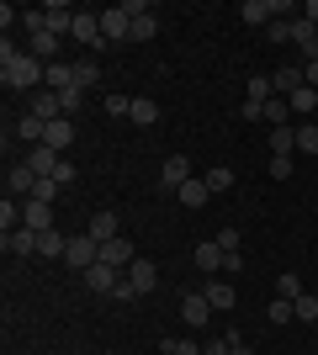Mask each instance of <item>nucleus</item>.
Wrapping results in <instances>:
<instances>
[{
	"label": "nucleus",
	"mask_w": 318,
	"mask_h": 355,
	"mask_svg": "<svg viewBox=\"0 0 318 355\" xmlns=\"http://www.w3.org/2000/svg\"><path fill=\"white\" fill-rule=\"evenodd\" d=\"M43 74H48V64H37L27 48H11V37L0 43V80H6V90H37Z\"/></svg>",
	"instance_id": "obj_1"
},
{
	"label": "nucleus",
	"mask_w": 318,
	"mask_h": 355,
	"mask_svg": "<svg viewBox=\"0 0 318 355\" xmlns=\"http://www.w3.org/2000/svg\"><path fill=\"white\" fill-rule=\"evenodd\" d=\"M101 37L106 43H133V11H127V6H106L101 11Z\"/></svg>",
	"instance_id": "obj_2"
},
{
	"label": "nucleus",
	"mask_w": 318,
	"mask_h": 355,
	"mask_svg": "<svg viewBox=\"0 0 318 355\" xmlns=\"http://www.w3.org/2000/svg\"><path fill=\"white\" fill-rule=\"evenodd\" d=\"M96 260H101V244H96L91 234H75V239H69V250H64V266H75V270H91Z\"/></svg>",
	"instance_id": "obj_3"
},
{
	"label": "nucleus",
	"mask_w": 318,
	"mask_h": 355,
	"mask_svg": "<svg viewBox=\"0 0 318 355\" xmlns=\"http://www.w3.org/2000/svg\"><path fill=\"white\" fill-rule=\"evenodd\" d=\"M27 53L37 64H64V37H59V32H32V37H27Z\"/></svg>",
	"instance_id": "obj_4"
},
{
	"label": "nucleus",
	"mask_w": 318,
	"mask_h": 355,
	"mask_svg": "<svg viewBox=\"0 0 318 355\" xmlns=\"http://www.w3.org/2000/svg\"><path fill=\"white\" fill-rule=\"evenodd\" d=\"M69 37L101 53V48H106V37H101V11H80V16H75V32H69Z\"/></svg>",
	"instance_id": "obj_5"
},
{
	"label": "nucleus",
	"mask_w": 318,
	"mask_h": 355,
	"mask_svg": "<svg viewBox=\"0 0 318 355\" xmlns=\"http://www.w3.org/2000/svg\"><path fill=\"white\" fill-rule=\"evenodd\" d=\"M37 191V175H32V164L21 159V164H11L6 170V196H32Z\"/></svg>",
	"instance_id": "obj_6"
},
{
	"label": "nucleus",
	"mask_w": 318,
	"mask_h": 355,
	"mask_svg": "<svg viewBox=\"0 0 318 355\" xmlns=\"http://www.w3.org/2000/svg\"><path fill=\"white\" fill-rule=\"evenodd\" d=\"M122 276H127V282L138 286V297H149L154 286H159V266H154V260H133V266L122 270Z\"/></svg>",
	"instance_id": "obj_7"
},
{
	"label": "nucleus",
	"mask_w": 318,
	"mask_h": 355,
	"mask_svg": "<svg viewBox=\"0 0 318 355\" xmlns=\"http://www.w3.org/2000/svg\"><path fill=\"white\" fill-rule=\"evenodd\" d=\"M117 282H122V270H112V266H101V260H96L91 270H85V286H91L96 297H112L117 292Z\"/></svg>",
	"instance_id": "obj_8"
},
{
	"label": "nucleus",
	"mask_w": 318,
	"mask_h": 355,
	"mask_svg": "<svg viewBox=\"0 0 318 355\" xmlns=\"http://www.w3.org/2000/svg\"><path fill=\"white\" fill-rule=\"evenodd\" d=\"M271 85H276V96H297V90L308 85V74H303V64H281V69L271 74Z\"/></svg>",
	"instance_id": "obj_9"
},
{
	"label": "nucleus",
	"mask_w": 318,
	"mask_h": 355,
	"mask_svg": "<svg viewBox=\"0 0 318 355\" xmlns=\"http://www.w3.org/2000/svg\"><path fill=\"white\" fill-rule=\"evenodd\" d=\"M186 180H191V164H186V154H170V159L159 164V186H170V191H181Z\"/></svg>",
	"instance_id": "obj_10"
},
{
	"label": "nucleus",
	"mask_w": 318,
	"mask_h": 355,
	"mask_svg": "<svg viewBox=\"0 0 318 355\" xmlns=\"http://www.w3.org/2000/svg\"><path fill=\"white\" fill-rule=\"evenodd\" d=\"M43 16H48V32H59V37H69L75 32V6H64V0H53V6H43Z\"/></svg>",
	"instance_id": "obj_11"
},
{
	"label": "nucleus",
	"mask_w": 318,
	"mask_h": 355,
	"mask_svg": "<svg viewBox=\"0 0 318 355\" xmlns=\"http://www.w3.org/2000/svg\"><path fill=\"white\" fill-rule=\"evenodd\" d=\"M127 11H133V43H149L154 32H159V16L149 6H138V0H127Z\"/></svg>",
	"instance_id": "obj_12"
},
{
	"label": "nucleus",
	"mask_w": 318,
	"mask_h": 355,
	"mask_svg": "<svg viewBox=\"0 0 318 355\" xmlns=\"http://www.w3.org/2000/svg\"><path fill=\"white\" fill-rule=\"evenodd\" d=\"M0 250L16 254V260H21V254H37V234H32V228H11V234H0Z\"/></svg>",
	"instance_id": "obj_13"
},
{
	"label": "nucleus",
	"mask_w": 318,
	"mask_h": 355,
	"mask_svg": "<svg viewBox=\"0 0 318 355\" xmlns=\"http://www.w3.org/2000/svg\"><path fill=\"white\" fill-rule=\"evenodd\" d=\"M21 223H27L32 234H48V228H53V207H48V202H21Z\"/></svg>",
	"instance_id": "obj_14"
},
{
	"label": "nucleus",
	"mask_w": 318,
	"mask_h": 355,
	"mask_svg": "<svg viewBox=\"0 0 318 355\" xmlns=\"http://www.w3.org/2000/svg\"><path fill=\"white\" fill-rule=\"evenodd\" d=\"M181 318H186L191 329H202V324L212 318V302H207L202 292H186V297H181Z\"/></svg>",
	"instance_id": "obj_15"
},
{
	"label": "nucleus",
	"mask_w": 318,
	"mask_h": 355,
	"mask_svg": "<svg viewBox=\"0 0 318 355\" xmlns=\"http://www.w3.org/2000/svg\"><path fill=\"white\" fill-rule=\"evenodd\" d=\"M138 254H133V244L127 239H112V244H101V266H112V270H127Z\"/></svg>",
	"instance_id": "obj_16"
},
{
	"label": "nucleus",
	"mask_w": 318,
	"mask_h": 355,
	"mask_svg": "<svg viewBox=\"0 0 318 355\" xmlns=\"http://www.w3.org/2000/svg\"><path fill=\"white\" fill-rule=\"evenodd\" d=\"M59 159H64V154H53V148H48V144H37V148H32V154H27V164H32V175H37V180H53V170H59Z\"/></svg>",
	"instance_id": "obj_17"
},
{
	"label": "nucleus",
	"mask_w": 318,
	"mask_h": 355,
	"mask_svg": "<svg viewBox=\"0 0 318 355\" xmlns=\"http://www.w3.org/2000/svg\"><path fill=\"white\" fill-rule=\"evenodd\" d=\"M85 234H91L96 244H112V239H122V223H117V212H96Z\"/></svg>",
	"instance_id": "obj_18"
},
{
	"label": "nucleus",
	"mask_w": 318,
	"mask_h": 355,
	"mask_svg": "<svg viewBox=\"0 0 318 355\" xmlns=\"http://www.w3.org/2000/svg\"><path fill=\"white\" fill-rule=\"evenodd\" d=\"M239 16L249 21V27H271V21H276V0H244Z\"/></svg>",
	"instance_id": "obj_19"
},
{
	"label": "nucleus",
	"mask_w": 318,
	"mask_h": 355,
	"mask_svg": "<svg viewBox=\"0 0 318 355\" xmlns=\"http://www.w3.org/2000/svg\"><path fill=\"white\" fill-rule=\"evenodd\" d=\"M27 112H32L37 122H59V117H64V106H59V96H53V90H37Z\"/></svg>",
	"instance_id": "obj_20"
},
{
	"label": "nucleus",
	"mask_w": 318,
	"mask_h": 355,
	"mask_svg": "<svg viewBox=\"0 0 318 355\" xmlns=\"http://www.w3.org/2000/svg\"><path fill=\"white\" fill-rule=\"evenodd\" d=\"M202 297L212 302V313H228V308H233V286H228L223 276H212V282L202 286Z\"/></svg>",
	"instance_id": "obj_21"
},
{
	"label": "nucleus",
	"mask_w": 318,
	"mask_h": 355,
	"mask_svg": "<svg viewBox=\"0 0 318 355\" xmlns=\"http://www.w3.org/2000/svg\"><path fill=\"white\" fill-rule=\"evenodd\" d=\"M48 148H53V154H64V148L75 144V122L69 117H59V122H48V138H43Z\"/></svg>",
	"instance_id": "obj_22"
},
{
	"label": "nucleus",
	"mask_w": 318,
	"mask_h": 355,
	"mask_svg": "<svg viewBox=\"0 0 318 355\" xmlns=\"http://www.w3.org/2000/svg\"><path fill=\"white\" fill-rule=\"evenodd\" d=\"M175 196H181V207H191V212H197V207H207V180H202V175H191V180H186V186H181V191H175Z\"/></svg>",
	"instance_id": "obj_23"
},
{
	"label": "nucleus",
	"mask_w": 318,
	"mask_h": 355,
	"mask_svg": "<svg viewBox=\"0 0 318 355\" xmlns=\"http://www.w3.org/2000/svg\"><path fill=\"white\" fill-rule=\"evenodd\" d=\"M69 85H75V64H48L43 90H53V96H59V90H69Z\"/></svg>",
	"instance_id": "obj_24"
},
{
	"label": "nucleus",
	"mask_w": 318,
	"mask_h": 355,
	"mask_svg": "<svg viewBox=\"0 0 318 355\" xmlns=\"http://www.w3.org/2000/svg\"><path fill=\"white\" fill-rule=\"evenodd\" d=\"M127 122H138V128H154V122H159V101H149V96H133V112H127Z\"/></svg>",
	"instance_id": "obj_25"
},
{
	"label": "nucleus",
	"mask_w": 318,
	"mask_h": 355,
	"mask_svg": "<svg viewBox=\"0 0 318 355\" xmlns=\"http://www.w3.org/2000/svg\"><path fill=\"white\" fill-rule=\"evenodd\" d=\"M64 250H69V239H64L59 228H48V234H37V254H48V260H64Z\"/></svg>",
	"instance_id": "obj_26"
},
{
	"label": "nucleus",
	"mask_w": 318,
	"mask_h": 355,
	"mask_svg": "<svg viewBox=\"0 0 318 355\" xmlns=\"http://www.w3.org/2000/svg\"><path fill=\"white\" fill-rule=\"evenodd\" d=\"M16 138H21V144H32V148H37V144H43V138H48V122H37V117H32V112H27V117L16 122Z\"/></svg>",
	"instance_id": "obj_27"
},
{
	"label": "nucleus",
	"mask_w": 318,
	"mask_h": 355,
	"mask_svg": "<svg viewBox=\"0 0 318 355\" xmlns=\"http://www.w3.org/2000/svg\"><path fill=\"white\" fill-rule=\"evenodd\" d=\"M287 106H292V112H297V117H313V112H318V90L313 85H303V90H297V96H287Z\"/></svg>",
	"instance_id": "obj_28"
},
{
	"label": "nucleus",
	"mask_w": 318,
	"mask_h": 355,
	"mask_svg": "<svg viewBox=\"0 0 318 355\" xmlns=\"http://www.w3.org/2000/svg\"><path fill=\"white\" fill-rule=\"evenodd\" d=\"M303 292H308V286H303V276H297V270H281V276H276V297H287V302H297Z\"/></svg>",
	"instance_id": "obj_29"
},
{
	"label": "nucleus",
	"mask_w": 318,
	"mask_h": 355,
	"mask_svg": "<svg viewBox=\"0 0 318 355\" xmlns=\"http://www.w3.org/2000/svg\"><path fill=\"white\" fill-rule=\"evenodd\" d=\"M96 80H101V64H96V59H75V85L96 90Z\"/></svg>",
	"instance_id": "obj_30"
},
{
	"label": "nucleus",
	"mask_w": 318,
	"mask_h": 355,
	"mask_svg": "<svg viewBox=\"0 0 318 355\" xmlns=\"http://www.w3.org/2000/svg\"><path fill=\"white\" fill-rule=\"evenodd\" d=\"M91 101V90H80V85H69V90H59V106H64V117L75 122V112Z\"/></svg>",
	"instance_id": "obj_31"
},
{
	"label": "nucleus",
	"mask_w": 318,
	"mask_h": 355,
	"mask_svg": "<svg viewBox=\"0 0 318 355\" xmlns=\"http://www.w3.org/2000/svg\"><path fill=\"white\" fill-rule=\"evenodd\" d=\"M197 270H223V250H218V239H212V244H197Z\"/></svg>",
	"instance_id": "obj_32"
},
{
	"label": "nucleus",
	"mask_w": 318,
	"mask_h": 355,
	"mask_svg": "<svg viewBox=\"0 0 318 355\" xmlns=\"http://www.w3.org/2000/svg\"><path fill=\"white\" fill-rule=\"evenodd\" d=\"M0 228H6V234H11V228H27V223H21V202H16V196H6V202H0Z\"/></svg>",
	"instance_id": "obj_33"
},
{
	"label": "nucleus",
	"mask_w": 318,
	"mask_h": 355,
	"mask_svg": "<svg viewBox=\"0 0 318 355\" xmlns=\"http://www.w3.org/2000/svg\"><path fill=\"white\" fill-rule=\"evenodd\" d=\"M287 117H292L287 96H271V101H265V122H271V128H287Z\"/></svg>",
	"instance_id": "obj_34"
},
{
	"label": "nucleus",
	"mask_w": 318,
	"mask_h": 355,
	"mask_svg": "<svg viewBox=\"0 0 318 355\" xmlns=\"http://www.w3.org/2000/svg\"><path fill=\"white\" fill-rule=\"evenodd\" d=\"M297 148V128H271V154H292Z\"/></svg>",
	"instance_id": "obj_35"
},
{
	"label": "nucleus",
	"mask_w": 318,
	"mask_h": 355,
	"mask_svg": "<svg viewBox=\"0 0 318 355\" xmlns=\"http://www.w3.org/2000/svg\"><path fill=\"white\" fill-rule=\"evenodd\" d=\"M292 313H297L303 324H318V292H303L297 302H292Z\"/></svg>",
	"instance_id": "obj_36"
},
{
	"label": "nucleus",
	"mask_w": 318,
	"mask_h": 355,
	"mask_svg": "<svg viewBox=\"0 0 318 355\" xmlns=\"http://www.w3.org/2000/svg\"><path fill=\"white\" fill-rule=\"evenodd\" d=\"M202 180H207V191L218 196V191H228V186H233V170H228V164H218V170H207Z\"/></svg>",
	"instance_id": "obj_37"
},
{
	"label": "nucleus",
	"mask_w": 318,
	"mask_h": 355,
	"mask_svg": "<svg viewBox=\"0 0 318 355\" xmlns=\"http://www.w3.org/2000/svg\"><path fill=\"white\" fill-rule=\"evenodd\" d=\"M297 148H303V154H318V122H297Z\"/></svg>",
	"instance_id": "obj_38"
},
{
	"label": "nucleus",
	"mask_w": 318,
	"mask_h": 355,
	"mask_svg": "<svg viewBox=\"0 0 318 355\" xmlns=\"http://www.w3.org/2000/svg\"><path fill=\"white\" fill-rule=\"evenodd\" d=\"M271 96H276L271 74H255V80H249V101H260V106H265V101H271Z\"/></svg>",
	"instance_id": "obj_39"
},
{
	"label": "nucleus",
	"mask_w": 318,
	"mask_h": 355,
	"mask_svg": "<svg viewBox=\"0 0 318 355\" xmlns=\"http://www.w3.org/2000/svg\"><path fill=\"white\" fill-rule=\"evenodd\" d=\"M265 318H271V324H287V318H297V313H292V302H287V297H276L271 308H265Z\"/></svg>",
	"instance_id": "obj_40"
},
{
	"label": "nucleus",
	"mask_w": 318,
	"mask_h": 355,
	"mask_svg": "<svg viewBox=\"0 0 318 355\" xmlns=\"http://www.w3.org/2000/svg\"><path fill=\"white\" fill-rule=\"evenodd\" d=\"M159 355H202V345H191V340H165V345H159Z\"/></svg>",
	"instance_id": "obj_41"
},
{
	"label": "nucleus",
	"mask_w": 318,
	"mask_h": 355,
	"mask_svg": "<svg viewBox=\"0 0 318 355\" xmlns=\"http://www.w3.org/2000/svg\"><path fill=\"white\" fill-rule=\"evenodd\" d=\"M265 37H271V43H292V21H287V16H276L271 27H265Z\"/></svg>",
	"instance_id": "obj_42"
},
{
	"label": "nucleus",
	"mask_w": 318,
	"mask_h": 355,
	"mask_svg": "<svg viewBox=\"0 0 318 355\" xmlns=\"http://www.w3.org/2000/svg\"><path fill=\"white\" fill-rule=\"evenodd\" d=\"M292 175V154H271V180H287Z\"/></svg>",
	"instance_id": "obj_43"
},
{
	"label": "nucleus",
	"mask_w": 318,
	"mask_h": 355,
	"mask_svg": "<svg viewBox=\"0 0 318 355\" xmlns=\"http://www.w3.org/2000/svg\"><path fill=\"white\" fill-rule=\"evenodd\" d=\"M106 112H112V117H127V112H133V96H106Z\"/></svg>",
	"instance_id": "obj_44"
},
{
	"label": "nucleus",
	"mask_w": 318,
	"mask_h": 355,
	"mask_svg": "<svg viewBox=\"0 0 318 355\" xmlns=\"http://www.w3.org/2000/svg\"><path fill=\"white\" fill-rule=\"evenodd\" d=\"M53 196H59V180H37V191H32V202H48V207H53Z\"/></svg>",
	"instance_id": "obj_45"
},
{
	"label": "nucleus",
	"mask_w": 318,
	"mask_h": 355,
	"mask_svg": "<svg viewBox=\"0 0 318 355\" xmlns=\"http://www.w3.org/2000/svg\"><path fill=\"white\" fill-rule=\"evenodd\" d=\"M112 297H117V302H138V286L127 282V276H122V282H117V292H112Z\"/></svg>",
	"instance_id": "obj_46"
},
{
	"label": "nucleus",
	"mask_w": 318,
	"mask_h": 355,
	"mask_svg": "<svg viewBox=\"0 0 318 355\" xmlns=\"http://www.w3.org/2000/svg\"><path fill=\"white\" fill-rule=\"evenodd\" d=\"M218 250H223V254L239 250V228H223V234H218Z\"/></svg>",
	"instance_id": "obj_47"
},
{
	"label": "nucleus",
	"mask_w": 318,
	"mask_h": 355,
	"mask_svg": "<svg viewBox=\"0 0 318 355\" xmlns=\"http://www.w3.org/2000/svg\"><path fill=\"white\" fill-rule=\"evenodd\" d=\"M239 117H244V122H260V117H265V106H260V101H244Z\"/></svg>",
	"instance_id": "obj_48"
},
{
	"label": "nucleus",
	"mask_w": 318,
	"mask_h": 355,
	"mask_svg": "<svg viewBox=\"0 0 318 355\" xmlns=\"http://www.w3.org/2000/svg\"><path fill=\"white\" fill-rule=\"evenodd\" d=\"M228 350H233V345H228L223 334H218V340H207V345H202V355H228Z\"/></svg>",
	"instance_id": "obj_49"
},
{
	"label": "nucleus",
	"mask_w": 318,
	"mask_h": 355,
	"mask_svg": "<svg viewBox=\"0 0 318 355\" xmlns=\"http://www.w3.org/2000/svg\"><path fill=\"white\" fill-rule=\"evenodd\" d=\"M53 180H59V186H69V180H75V164H69V159H59V170H53Z\"/></svg>",
	"instance_id": "obj_50"
},
{
	"label": "nucleus",
	"mask_w": 318,
	"mask_h": 355,
	"mask_svg": "<svg viewBox=\"0 0 318 355\" xmlns=\"http://www.w3.org/2000/svg\"><path fill=\"white\" fill-rule=\"evenodd\" d=\"M303 74H308V85L318 90V59H308V64H303Z\"/></svg>",
	"instance_id": "obj_51"
},
{
	"label": "nucleus",
	"mask_w": 318,
	"mask_h": 355,
	"mask_svg": "<svg viewBox=\"0 0 318 355\" xmlns=\"http://www.w3.org/2000/svg\"><path fill=\"white\" fill-rule=\"evenodd\" d=\"M228 355H255V350H249V345H233V350H228Z\"/></svg>",
	"instance_id": "obj_52"
}]
</instances>
